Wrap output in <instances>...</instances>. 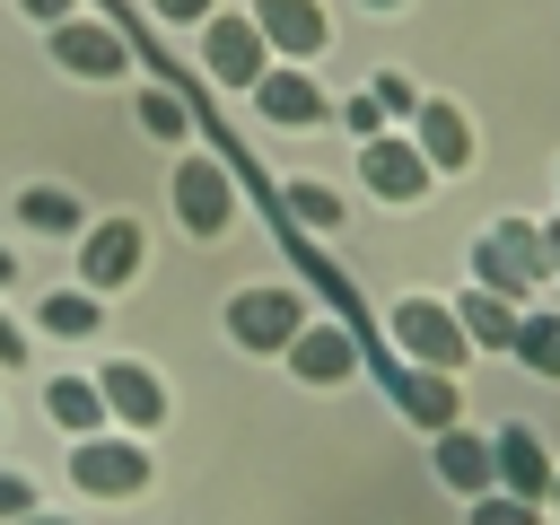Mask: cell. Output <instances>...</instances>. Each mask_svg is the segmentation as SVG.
Returning <instances> with one entry per match:
<instances>
[{"instance_id":"e575fe53","label":"cell","mask_w":560,"mask_h":525,"mask_svg":"<svg viewBox=\"0 0 560 525\" xmlns=\"http://www.w3.org/2000/svg\"><path fill=\"white\" fill-rule=\"evenodd\" d=\"M551 508H560V472H551Z\"/></svg>"},{"instance_id":"9a60e30c","label":"cell","mask_w":560,"mask_h":525,"mask_svg":"<svg viewBox=\"0 0 560 525\" xmlns=\"http://www.w3.org/2000/svg\"><path fill=\"white\" fill-rule=\"evenodd\" d=\"M490 472L508 481V499H551V464H542V438L534 429H499Z\"/></svg>"},{"instance_id":"484cf974","label":"cell","mask_w":560,"mask_h":525,"mask_svg":"<svg viewBox=\"0 0 560 525\" xmlns=\"http://www.w3.org/2000/svg\"><path fill=\"white\" fill-rule=\"evenodd\" d=\"M341 122H350L359 140H376V131H385V105H376V96H350V105H341Z\"/></svg>"},{"instance_id":"44dd1931","label":"cell","mask_w":560,"mask_h":525,"mask_svg":"<svg viewBox=\"0 0 560 525\" xmlns=\"http://www.w3.org/2000/svg\"><path fill=\"white\" fill-rule=\"evenodd\" d=\"M516 359L560 376V315H516Z\"/></svg>"},{"instance_id":"277c9868","label":"cell","mask_w":560,"mask_h":525,"mask_svg":"<svg viewBox=\"0 0 560 525\" xmlns=\"http://www.w3.org/2000/svg\"><path fill=\"white\" fill-rule=\"evenodd\" d=\"M140 254H149V236H140V219H96L88 236H79V289H122V280H140Z\"/></svg>"},{"instance_id":"d6a6232c","label":"cell","mask_w":560,"mask_h":525,"mask_svg":"<svg viewBox=\"0 0 560 525\" xmlns=\"http://www.w3.org/2000/svg\"><path fill=\"white\" fill-rule=\"evenodd\" d=\"M18 525H61V516H18Z\"/></svg>"},{"instance_id":"5bb4252c","label":"cell","mask_w":560,"mask_h":525,"mask_svg":"<svg viewBox=\"0 0 560 525\" xmlns=\"http://www.w3.org/2000/svg\"><path fill=\"white\" fill-rule=\"evenodd\" d=\"M289 368H298V385H341V376L359 368V341H350L341 324H306V332L289 341Z\"/></svg>"},{"instance_id":"1f68e13d","label":"cell","mask_w":560,"mask_h":525,"mask_svg":"<svg viewBox=\"0 0 560 525\" xmlns=\"http://www.w3.org/2000/svg\"><path fill=\"white\" fill-rule=\"evenodd\" d=\"M9 280H18V254H9V245H0V289H9Z\"/></svg>"},{"instance_id":"e0dca14e","label":"cell","mask_w":560,"mask_h":525,"mask_svg":"<svg viewBox=\"0 0 560 525\" xmlns=\"http://www.w3.org/2000/svg\"><path fill=\"white\" fill-rule=\"evenodd\" d=\"M18 219H26L35 236H88V210H79L61 184H26V192H18Z\"/></svg>"},{"instance_id":"2e32d148","label":"cell","mask_w":560,"mask_h":525,"mask_svg":"<svg viewBox=\"0 0 560 525\" xmlns=\"http://www.w3.org/2000/svg\"><path fill=\"white\" fill-rule=\"evenodd\" d=\"M516 298H499V289H472L464 306H455V324H464V341H481V350H516Z\"/></svg>"},{"instance_id":"5b68a950","label":"cell","mask_w":560,"mask_h":525,"mask_svg":"<svg viewBox=\"0 0 560 525\" xmlns=\"http://www.w3.org/2000/svg\"><path fill=\"white\" fill-rule=\"evenodd\" d=\"M472 271H481V289H499V298H516L534 271H551L542 262V228H525V219H499L490 236H481V254H472Z\"/></svg>"},{"instance_id":"ffe728a7","label":"cell","mask_w":560,"mask_h":525,"mask_svg":"<svg viewBox=\"0 0 560 525\" xmlns=\"http://www.w3.org/2000/svg\"><path fill=\"white\" fill-rule=\"evenodd\" d=\"M438 472H446L455 490H481V481H490V446L464 438V429H446V438H438Z\"/></svg>"},{"instance_id":"4dcf8cb0","label":"cell","mask_w":560,"mask_h":525,"mask_svg":"<svg viewBox=\"0 0 560 525\" xmlns=\"http://www.w3.org/2000/svg\"><path fill=\"white\" fill-rule=\"evenodd\" d=\"M542 262H551V271H560V219H551V228H542Z\"/></svg>"},{"instance_id":"ba28073f","label":"cell","mask_w":560,"mask_h":525,"mask_svg":"<svg viewBox=\"0 0 560 525\" xmlns=\"http://www.w3.org/2000/svg\"><path fill=\"white\" fill-rule=\"evenodd\" d=\"M70 481L96 490V499H131V490L149 481V455H140V438H79Z\"/></svg>"},{"instance_id":"d6986e66","label":"cell","mask_w":560,"mask_h":525,"mask_svg":"<svg viewBox=\"0 0 560 525\" xmlns=\"http://www.w3.org/2000/svg\"><path fill=\"white\" fill-rule=\"evenodd\" d=\"M35 324H44V332H61V341H79V332H96V324H105V306H96V289H52V298L35 306Z\"/></svg>"},{"instance_id":"9c48e42d","label":"cell","mask_w":560,"mask_h":525,"mask_svg":"<svg viewBox=\"0 0 560 525\" xmlns=\"http://www.w3.org/2000/svg\"><path fill=\"white\" fill-rule=\"evenodd\" d=\"M254 26H262V44H271L280 61H315V52L332 44L324 0H254Z\"/></svg>"},{"instance_id":"ac0fdd59","label":"cell","mask_w":560,"mask_h":525,"mask_svg":"<svg viewBox=\"0 0 560 525\" xmlns=\"http://www.w3.org/2000/svg\"><path fill=\"white\" fill-rule=\"evenodd\" d=\"M44 411H52L70 438H96V420H105V394H96V376H52V385H44Z\"/></svg>"},{"instance_id":"7c38bea8","label":"cell","mask_w":560,"mask_h":525,"mask_svg":"<svg viewBox=\"0 0 560 525\" xmlns=\"http://www.w3.org/2000/svg\"><path fill=\"white\" fill-rule=\"evenodd\" d=\"M411 122H420V140H411V149L429 158V175H464V166H472V122H464V105L420 96V114H411Z\"/></svg>"},{"instance_id":"603a6c76","label":"cell","mask_w":560,"mask_h":525,"mask_svg":"<svg viewBox=\"0 0 560 525\" xmlns=\"http://www.w3.org/2000/svg\"><path fill=\"white\" fill-rule=\"evenodd\" d=\"M289 219H298V228H341V192H324V184L289 175Z\"/></svg>"},{"instance_id":"4fadbf2b","label":"cell","mask_w":560,"mask_h":525,"mask_svg":"<svg viewBox=\"0 0 560 525\" xmlns=\"http://www.w3.org/2000/svg\"><path fill=\"white\" fill-rule=\"evenodd\" d=\"M96 394H105V411H122L131 429H158V420H166V385H158L140 359H105V368H96Z\"/></svg>"},{"instance_id":"8fae6325","label":"cell","mask_w":560,"mask_h":525,"mask_svg":"<svg viewBox=\"0 0 560 525\" xmlns=\"http://www.w3.org/2000/svg\"><path fill=\"white\" fill-rule=\"evenodd\" d=\"M359 175H368V192L376 201H420L429 192V158L411 149V140H359Z\"/></svg>"},{"instance_id":"3957f363","label":"cell","mask_w":560,"mask_h":525,"mask_svg":"<svg viewBox=\"0 0 560 525\" xmlns=\"http://www.w3.org/2000/svg\"><path fill=\"white\" fill-rule=\"evenodd\" d=\"M201 70H210L219 88H245V96H254V79L271 70L262 26H254V18H210V26H201Z\"/></svg>"},{"instance_id":"6da1fadb","label":"cell","mask_w":560,"mask_h":525,"mask_svg":"<svg viewBox=\"0 0 560 525\" xmlns=\"http://www.w3.org/2000/svg\"><path fill=\"white\" fill-rule=\"evenodd\" d=\"M306 332V298L298 289H236L228 298V341L236 350H289Z\"/></svg>"},{"instance_id":"cb8c5ba5","label":"cell","mask_w":560,"mask_h":525,"mask_svg":"<svg viewBox=\"0 0 560 525\" xmlns=\"http://www.w3.org/2000/svg\"><path fill=\"white\" fill-rule=\"evenodd\" d=\"M368 96H376L385 114H420V88H411L402 70H376V88H368Z\"/></svg>"},{"instance_id":"836d02e7","label":"cell","mask_w":560,"mask_h":525,"mask_svg":"<svg viewBox=\"0 0 560 525\" xmlns=\"http://www.w3.org/2000/svg\"><path fill=\"white\" fill-rule=\"evenodd\" d=\"M368 9H402V0H368Z\"/></svg>"},{"instance_id":"7a4b0ae2","label":"cell","mask_w":560,"mask_h":525,"mask_svg":"<svg viewBox=\"0 0 560 525\" xmlns=\"http://www.w3.org/2000/svg\"><path fill=\"white\" fill-rule=\"evenodd\" d=\"M175 219H184V236H228L236 228V184H228L219 158H184L175 166Z\"/></svg>"},{"instance_id":"8992f818","label":"cell","mask_w":560,"mask_h":525,"mask_svg":"<svg viewBox=\"0 0 560 525\" xmlns=\"http://www.w3.org/2000/svg\"><path fill=\"white\" fill-rule=\"evenodd\" d=\"M394 341H402L420 368H438V376L472 350V341H464V324H455V306H438V298H402V306H394Z\"/></svg>"},{"instance_id":"d4e9b609","label":"cell","mask_w":560,"mask_h":525,"mask_svg":"<svg viewBox=\"0 0 560 525\" xmlns=\"http://www.w3.org/2000/svg\"><path fill=\"white\" fill-rule=\"evenodd\" d=\"M472 525H534V499H481Z\"/></svg>"},{"instance_id":"f546056e","label":"cell","mask_w":560,"mask_h":525,"mask_svg":"<svg viewBox=\"0 0 560 525\" xmlns=\"http://www.w3.org/2000/svg\"><path fill=\"white\" fill-rule=\"evenodd\" d=\"M18 9H26V18H44V26H61V18H70V0H18Z\"/></svg>"},{"instance_id":"52a82bcc","label":"cell","mask_w":560,"mask_h":525,"mask_svg":"<svg viewBox=\"0 0 560 525\" xmlns=\"http://www.w3.org/2000/svg\"><path fill=\"white\" fill-rule=\"evenodd\" d=\"M52 61H61L70 79H122V70H131V44H122L105 18H61V26H52Z\"/></svg>"},{"instance_id":"83f0119b","label":"cell","mask_w":560,"mask_h":525,"mask_svg":"<svg viewBox=\"0 0 560 525\" xmlns=\"http://www.w3.org/2000/svg\"><path fill=\"white\" fill-rule=\"evenodd\" d=\"M149 9H158V18H166V26H210V18H219V9H210V0H149Z\"/></svg>"},{"instance_id":"7402d4cb","label":"cell","mask_w":560,"mask_h":525,"mask_svg":"<svg viewBox=\"0 0 560 525\" xmlns=\"http://www.w3.org/2000/svg\"><path fill=\"white\" fill-rule=\"evenodd\" d=\"M140 131H149V140H184V131H192L184 96H175V88H140Z\"/></svg>"},{"instance_id":"30bf717a","label":"cell","mask_w":560,"mask_h":525,"mask_svg":"<svg viewBox=\"0 0 560 525\" xmlns=\"http://www.w3.org/2000/svg\"><path fill=\"white\" fill-rule=\"evenodd\" d=\"M254 105H262V122H280V131H306V122H324V114H332V96L306 79V61L262 70V79H254Z\"/></svg>"},{"instance_id":"f1b7e54d","label":"cell","mask_w":560,"mask_h":525,"mask_svg":"<svg viewBox=\"0 0 560 525\" xmlns=\"http://www.w3.org/2000/svg\"><path fill=\"white\" fill-rule=\"evenodd\" d=\"M18 359H26V332H18L9 315H0V368H18Z\"/></svg>"},{"instance_id":"4316f807","label":"cell","mask_w":560,"mask_h":525,"mask_svg":"<svg viewBox=\"0 0 560 525\" xmlns=\"http://www.w3.org/2000/svg\"><path fill=\"white\" fill-rule=\"evenodd\" d=\"M18 516H35V490L18 472H0V525H18Z\"/></svg>"}]
</instances>
